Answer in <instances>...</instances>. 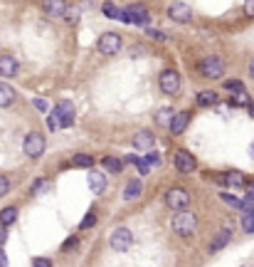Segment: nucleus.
<instances>
[{"instance_id":"412c9836","label":"nucleus","mask_w":254,"mask_h":267,"mask_svg":"<svg viewBox=\"0 0 254 267\" xmlns=\"http://www.w3.org/2000/svg\"><path fill=\"white\" fill-rule=\"evenodd\" d=\"M15 102V89L5 82H0V107H10Z\"/></svg>"},{"instance_id":"20e7f679","label":"nucleus","mask_w":254,"mask_h":267,"mask_svg":"<svg viewBox=\"0 0 254 267\" xmlns=\"http://www.w3.org/2000/svg\"><path fill=\"white\" fill-rule=\"evenodd\" d=\"M109 245L114 252H129L131 245H134V235H131V230L129 228H116L111 232V238H109Z\"/></svg>"},{"instance_id":"ea45409f","label":"nucleus","mask_w":254,"mask_h":267,"mask_svg":"<svg viewBox=\"0 0 254 267\" xmlns=\"http://www.w3.org/2000/svg\"><path fill=\"white\" fill-rule=\"evenodd\" d=\"M77 238H69V240H67V243H64V250H72V248H77Z\"/></svg>"},{"instance_id":"9b49d317","label":"nucleus","mask_w":254,"mask_h":267,"mask_svg":"<svg viewBox=\"0 0 254 267\" xmlns=\"http://www.w3.org/2000/svg\"><path fill=\"white\" fill-rule=\"evenodd\" d=\"M42 10L50 18H64L67 15V0H42Z\"/></svg>"},{"instance_id":"423d86ee","label":"nucleus","mask_w":254,"mask_h":267,"mask_svg":"<svg viewBox=\"0 0 254 267\" xmlns=\"http://www.w3.org/2000/svg\"><path fill=\"white\" fill-rule=\"evenodd\" d=\"M45 146H47V141H45V136L39 131L27 134V139H25V153H27L30 158H39V156L45 153Z\"/></svg>"},{"instance_id":"7c9ffc66","label":"nucleus","mask_w":254,"mask_h":267,"mask_svg":"<svg viewBox=\"0 0 254 267\" xmlns=\"http://www.w3.org/2000/svg\"><path fill=\"white\" fill-rule=\"evenodd\" d=\"M232 104H235V107H249L252 102H249V96L242 92V94H235V96H232Z\"/></svg>"},{"instance_id":"473e14b6","label":"nucleus","mask_w":254,"mask_h":267,"mask_svg":"<svg viewBox=\"0 0 254 267\" xmlns=\"http://www.w3.org/2000/svg\"><path fill=\"white\" fill-rule=\"evenodd\" d=\"M244 201L254 203V181H247V186H244Z\"/></svg>"},{"instance_id":"c85d7f7f","label":"nucleus","mask_w":254,"mask_h":267,"mask_svg":"<svg viewBox=\"0 0 254 267\" xmlns=\"http://www.w3.org/2000/svg\"><path fill=\"white\" fill-rule=\"evenodd\" d=\"M94 223H97V213H94V210H89V213H87V218L81 220V225H79V230H89L92 225H94Z\"/></svg>"},{"instance_id":"aec40b11","label":"nucleus","mask_w":254,"mask_h":267,"mask_svg":"<svg viewBox=\"0 0 254 267\" xmlns=\"http://www.w3.org/2000/svg\"><path fill=\"white\" fill-rule=\"evenodd\" d=\"M141 193H143V183H141V178H131V181L126 183L123 198H126V201H136Z\"/></svg>"},{"instance_id":"c9c22d12","label":"nucleus","mask_w":254,"mask_h":267,"mask_svg":"<svg viewBox=\"0 0 254 267\" xmlns=\"http://www.w3.org/2000/svg\"><path fill=\"white\" fill-rule=\"evenodd\" d=\"M32 267H52V260H47V257H35V260H32Z\"/></svg>"},{"instance_id":"7ed1b4c3","label":"nucleus","mask_w":254,"mask_h":267,"mask_svg":"<svg viewBox=\"0 0 254 267\" xmlns=\"http://www.w3.org/2000/svg\"><path fill=\"white\" fill-rule=\"evenodd\" d=\"M121 45H123L121 35H116V32H104L97 42V50L101 55H106V57H114V55L121 52Z\"/></svg>"},{"instance_id":"58836bf2","label":"nucleus","mask_w":254,"mask_h":267,"mask_svg":"<svg viewBox=\"0 0 254 267\" xmlns=\"http://www.w3.org/2000/svg\"><path fill=\"white\" fill-rule=\"evenodd\" d=\"M5 240H8V230H5V225H0V248L5 245Z\"/></svg>"},{"instance_id":"6ab92c4d","label":"nucleus","mask_w":254,"mask_h":267,"mask_svg":"<svg viewBox=\"0 0 254 267\" xmlns=\"http://www.w3.org/2000/svg\"><path fill=\"white\" fill-rule=\"evenodd\" d=\"M230 238H232V230L230 228H222L217 232L215 238H213V243H210V252H220V250L225 248L227 243H230Z\"/></svg>"},{"instance_id":"2f4dec72","label":"nucleus","mask_w":254,"mask_h":267,"mask_svg":"<svg viewBox=\"0 0 254 267\" xmlns=\"http://www.w3.org/2000/svg\"><path fill=\"white\" fill-rule=\"evenodd\" d=\"M45 191H47V181H42V178H37V181L32 183V193H35V195H42Z\"/></svg>"},{"instance_id":"a878e982","label":"nucleus","mask_w":254,"mask_h":267,"mask_svg":"<svg viewBox=\"0 0 254 267\" xmlns=\"http://www.w3.org/2000/svg\"><path fill=\"white\" fill-rule=\"evenodd\" d=\"M156 121L160 124V126H171V121H173V112H171V109H158Z\"/></svg>"},{"instance_id":"f8f14e48","label":"nucleus","mask_w":254,"mask_h":267,"mask_svg":"<svg viewBox=\"0 0 254 267\" xmlns=\"http://www.w3.org/2000/svg\"><path fill=\"white\" fill-rule=\"evenodd\" d=\"M153 146H156V134L151 131H136V136H134V149H138V151H153Z\"/></svg>"},{"instance_id":"79ce46f5","label":"nucleus","mask_w":254,"mask_h":267,"mask_svg":"<svg viewBox=\"0 0 254 267\" xmlns=\"http://www.w3.org/2000/svg\"><path fill=\"white\" fill-rule=\"evenodd\" d=\"M249 75L254 77V59H252V62H249Z\"/></svg>"},{"instance_id":"39448f33","label":"nucleus","mask_w":254,"mask_h":267,"mask_svg":"<svg viewBox=\"0 0 254 267\" xmlns=\"http://www.w3.org/2000/svg\"><path fill=\"white\" fill-rule=\"evenodd\" d=\"M158 84H160V92L163 94H178L180 92V75H178L176 70H165V72H160L158 77Z\"/></svg>"},{"instance_id":"5701e85b","label":"nucleus","mask_w":254,"mask_h":267,"mask_svg":"<svg viewBox=\"0 0 254 267\" xmlns=\"http://www.w3.org/2000/svg\"><path fill=\"white\" fill-rule=\"evenodd\" d=\"M101 166H104V171H109V173L123 171V161H118V158H114V156H106V158L101 161Z\"/></svg>"},{"instance_id":"4468645a","label":"nucleus","mask_w":254,"mask_h":267,"mask_svg":"<svg viewBox=\"0 0 254 267\" xmlns=\"http://www.w3.org/2000/svg\"><path fill=\"white\" fill-rule=\"evenodd\" d=\"M89 188H92V193L106 191V173L99 171V169H92L89 171Z\"/></svg>"},{"instance_id":"bb28decb","label":"nucleus","mask_w":254,"mask_h":267,"mask_svg":"<svg viewBox=\"0 0 254 267\" xmlns=\"http://www.w3.org/2000/svg\"><path fill=\"white\" fill-rule=\"evenodd\" d=\"M242 228H244V232H254V208L242 215Z\"/></svg>"},{"instance_id":"4be33fe9","label":"nucleus","mask_w":254,"mask_h":267,"mask_svg":"<svg viewBox=\"0 0 254 267\" xmlns=\"http://www.w3.org/2000/svg\"><path fill=\"white\" fill-rule=\"evenodd\" d=\"M217 102H220V94L213 92V89H205V92L197 94V104H200V107H213Z\"/></svg>"},{"instance_id":"f704fd0d","label":"nucleus","mask_w":254,"mask_h":267,"mask_svg":"<svg viewBox=\"0 0 254 267\" xmlns=\"http://www.w3.org/2000/svg\"><path fill=\"white\" fill-rule=\"evenodd\" d=\"M32 104H35V109H37V112H42V114L50 109V104H47L45 99H32Z\"/></svg>"},{"instance_id":"dca6fc26","label":"nucleus","mask_w":254,"mask_h":267,"mask_svg":"<svg viewBox=\"0 0 254 267\" xmlns=\"http://www.w3.org/2000/svg\"><path fill=\"white\" fill-rule=\"evenodd\" d=\"M188 124H190V114L188 112H178V114H173V121H171V134H176V136H180V134L188 129Z\"/></svg>"},{"instance_id":"1a4fd4ad","label":"nucleus","mask_w":254,"mask_h":267,"mask_svg":"<svg viewBox=\"0 0 254 267\" xmlns=\"http://www.w3.org/2000/svg\"><path fill=\"white\" fill-rule=\"evenodd\" d=\"M168 15L176 20V22H190V20H193V8H190L188 3H180V0H176V3H171Z\"/></svg>"},{"instance_id":"72a5a7b5","label":"nucleus","mask_w":254,"mask_h":267,"mask_svg":"<svg viewBox=\"0 0 254 267\" xmlns=\"http://www.w3.org/2000/svg\"><path fill=\"white\" fill-rule=\"evenodd\" d=\"M8 191H10V181H8V176L0 173V195H5Z\"/></svg>"},{"instance_id":"9d476101","label":"nucleus","mask_w":254,"mask_h":267,"mask_svg":"<svg viewBox=\"0 0 254 267\" xmlns=\"http://www.w3.org/2000/svg\"><path fill=\"white\" fill-rule=\"evenodd\" d=\"M173 163H176L178 173H185V176L197 169V161L193 158V153H188V151H178L176 158H173Z\"/></svg>"},{"instance_id":"c03bdc74","label":"nucleus","mask_w":254,"mask_h":267,"mask_svg":"<svg viewBox=\"0 0 254 267\" xmlns=\"http://www.w3.org/2000/svg\"><path fill=\"white\" fill-rule=\"evenodd\" d=\"M249 114L254 116V104H249Z\"/></svg>"},{"instance_id":"f257e3e1","label":"nucleus","mask_w":254,"mask_h":267,"mask_svg":"<svg viewBox=\"0 0 254 267\" xmlns=\"http://www.w3.org/2000/svg\"><path fill=\"white\" fill-rule=\"evenodd\" d=\"M173 232L180 235V238H190V235H195L197 230V215L195 213H190V210H176V215H173Z\"/></svg>"},{"instance_id":"ddd939ff","label":"nucleus","mask_w":254,"mask_h":267,"mask_svg":"<svg viewBox=\"0 0 254 267\" xmlns=\"http://www.w3.org/2000/svg\"><path fill=\"white\" fill-rule=\"evenodd\" d=\"M126 13H129V22H134V25H148L151 22L148 8H143V5H131Z\"/></svg>"},{"instance_id":"0eeeda50","label":"nucleus","mask_w":254,"mask_h":267,"mask_svg":"<svg viewBox=\"0 0 254 267\" xmlns=\"http://www.w3.org/2000/svg\"><path fill=\"white\" fill-rule=\"evenodd\" d=\"M165 203H168L171 210H185L190 206V193L185 188H171L165 193Z\"/></svg>"},{"instance_id":"6e6552de","label":"nucleus","mask_w":254,"mask_h":267,"mask_svg":"<svg viewBox=\"0 0 254 267\" xmlns=\"http://www.w3.org/2000/svg\"><path fill=\"white\" fill-rule=\"evenodd\" d=\"M55 119H57V126L62 129H69L72 124H74V104L72 102H59L57 107H55Z\"/></svg>"},{"instance_id":"a19ab883","label":"nucleus","mask_w":254,"mask_h":267,"mask_svg":"<svg viewBox=\"0 0 254 267\" xmlns=\"http://www.w3.org/2000/svg\"><path fill=\"white\" fill-rule=\"evenodd\" d=\"M0 267H8V257H5V252L0 248Z\"/></svg>"},{"instance_id":"e433bc0d","label":"nucleus","mask_w":254,"mask_h":267,"mask_svg":"<svg viewBox=\"0 0 254 267\" xmlns=\"http://www.w3.org/2000/svg\"><path fill=\"white\" fill-rule=\"evenodd\" d=\"M244 13L249 18H254V0H244Z\"/></svg>"},{"instance_id":"f03ea898","label":"nucleus","mask_w":254,"mask_h":267,"mask_svg":"<svg viewBox=\"0 0 254 267\" xmlns=\"http://www.w3.org/2000/svg\"><path fill=\"white\" fill-rule=\"evenodd\" d=\"M200 75L205 77V79H220V77L225 75V62H222V57L207 55V57L200 62Z\"/></svg>"},{"instance_id":"c756f323","label":"nucleus","mask_w":254,"mask_h":267,"mask_svg":"<svg viewBox=\"0 0 254 267\" xmlns=\"http://www.w3.org/2000/svg\"><path fill=\"white\" fill-rule=\"evenodd\" d=\"M160 161H163V158H160V153H156V151H148V153H146V163H148L151 169L160 166Z\"/></svg>"},{"instance_id":"4c0bfd02","label":"nucleus","mask_w":254,"mask_h":267,"mask_svg":"<svg viewBox=\"0 0 254 267\" xmlns=\"http://www.w3.org/2000/svg\"><path fill=\"white\" fill-rule=\"evenodd\" d=\"M148 38H153V40H160V42H163V40H165V35H163V32H160V30H148Z\"/></svg>"},{"instance_id":"b1692460","label":"nucleus","mask_w":254,"mask_h":267,"mask_svg":"<svg viewBox=\"0 0 254 267\" xmlns=\"http://www.w3.org/2000/svg\"><path fill=\"white\" fill-rule=\"evenodd\" d=\"M15 220H18V208H13V206H10V208L0 210V225H5V228H8V225H13Z\"/></svg>"},{"instance_id":"a211bd4d","label":"nucleus","mask_w":254,"mask_h":267,"mask_svg":"<svg viewBox=\"0 0 254 267\" xmlns=\"http://www.w3.org/2000/svg\"><path fill=\"white\" fill-rule=\"evenodd\" d=\"M101 10H104V15L111 20H121V22H129V13L126 10H121L118 5H114V3H104L101 5Z\"/></svg>"},{"instance_id":"cd10ccee","label":"nucleus","mask_w":254,"mask_h":267,"mask_svg":"<svg viewBox=\"0 0 254 267\" xmlns=\"http://www.w3.org/2000/svg\"><path fill=\"white\" fill-rule=\"evenodd\" d=\"M222 87H225L227 92H235V94H242V92H244V84H242L239 79H227Z\"/></svg>"},{"instance_id":"f3484780","label":"nucleus","mask_w":254,"mask_h":267,"mask_svg":"<svg viewBox=\"0 0 254 267\" xmlns=\"http://www.w3.org/2000/svg\"><path fill=\"white\" fill-rule=\"evenodd\" d=\"M222 183L230 186V188H244L247 186V178H244V173H239V171H227L222 176Z\"/></svg>"},{"instance_id":"37998d69","label":"nucleus","mask_w":254,"mask_h":267,"mask_svg":"<svg viewBox=\"0 0 254 267\" xmlns=\"http://www.w3.org/2000/svg\"><path fill=\"white\" fill-rule=\"evenodd\" d=\"M249 153H252V158H254V141L249 144Z\"/></svg>"},{"instance_id":"393cba45","label":"nucleus","mask_w":254,"mask_h":267,"mask_svg":"<svg viewBox=\"0 0 254 267\" xmlns=\"http://www.w3.org/2000/svg\"><path fill=\"white\" fill-rule=\"evenodd\" d=\"M72 166H84V169H92V166H94V158H92L89 153H77V156L72 158Z\"/></svg>"},{"instance_id":"2eb2a0df","label":"nucleus","mask_w":254,"mask_h":267,"mask_svg":"<svg viewBox=\"0 0 254 267\" xmlns=\"http://www.w3.org/2000/svg\"><path fill=\"white\" fill-rule=\"evenodd\" d=\"M20 70L18 59L13 57V55H0V75L3 77H15Z\"/></svg>"}]
</instances>
